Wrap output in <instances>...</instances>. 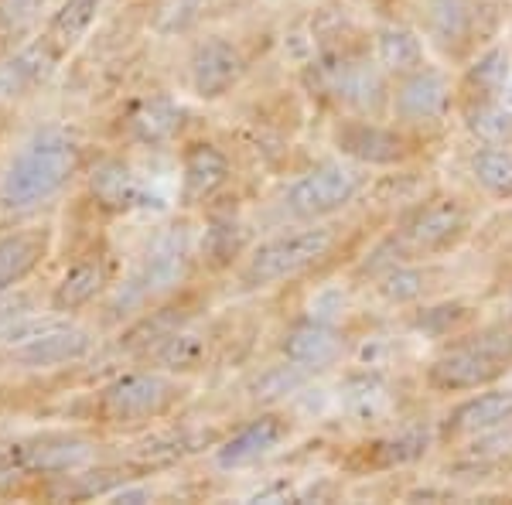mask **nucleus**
I'll list each match as a JSON object with an SVG mask.
<instances>
[{
    "mask_svg": "<svg viewBox=\"0 0 512 505\" xmlns=\"http://www.w3.org/2000/svg\"><path fill=\"white\" fill-rule=\"evenodd\" d=\"M472 229H475V209L468 198L451 192H427L400 209L390 233L376 246V256H386V260L369 270L376 273L396 260H424V263L444 260V256L458 253L465 246Z\"/></svg>",
    "mask_w": 512,
    "mask_h": 505,
    "instance_id": "0eeeda50",
    "label": "nucleus"
},
{
    "mask_svg": "<svg viewBox=\"0 0 512 505\" xmlns=\"http://www.w3.org/2000/svg\"><path fill=\"white\" fill-rule=\"evenodd\" d=\"M79 188L86 205L93 209V219L103 222H120L164 209V198L140 175L134 157L123 151H96Z\"/></svg>",
    "mask_w": 512,
    "mask_h": 505,
    "instance_id": "4468645a",
    "label": "nucleus"
},
{
    "mask_svg": "<svg viewBox=\"0 0 512 505\" xmlns=\"http://www.w3.org/2000/svg\"><path fill=\"white\" fill-rule=\"evenodd\" d=\"M93 144L69 120H41L0 157V222L48 215L82 185Z\"/></svg>",
    "mask_w": 512,
    "mask_h": 505,
    "instance_id": "f257e3e1",
    "label": "nucleus"
},
{
    "mask_svg": "<svg viewBox=\"0 0 512 505\" xmlns=\"http://www.w3.org/2000/svg\"><path fill=\"white\" fill-rule=\"evenodd\" d=\"M274 352H277V359L291 362L304 376L318 379L345 366V359L352 355V338H349V331L338 325L335 318H328V314L301 311L277 328Z\"/></svg>",
    "mask_w": 512,
    "mask_h": 505,
    "instance_id": "aec40b11",
    "label": "nucleus"
},
{
    "mask_svg": "<svg viewBox=\"0 0 512 505\" xmlns=\"http://www.w3.org/2000/svg\"><path fill=\"white\" fill-rule=\"evenodd\" d=\"M506 314H512V287L506 291Z\"/></svg>",
    "mask_w": 512,
    "mask_h": 505,
    "instance_id": "c9c22d12",
    "label": "nucleus"
},
{
    "mask_svg": "<svg viewBox=\"0 0 512 505\" xmlns=\"http://www.w3.org/2000/svg\"><path fill=\"white\" fill-rule=\"evenodd\" d=\"M216 0H151L147 31L161 41H188L205 28Z\"/></svg>",
    "mask_w": 512,
    "mask_h": 505,
    "instance_id": "7c9ffc66",
    "label": "nucleus"
},
{
    "mask_svg": "<svg viewBox=\"0 0 512 505\" xmlns=\"http://www.w3.org/2000/svg\"><path fill=\"white\" fill-rule=\"evenodd\" d=\"M458 86V120L472 117L485 106L499 103L512 89V45L506 38H495L472 55L461 69H454Z\"/></svg>",
    "mask_w": 512,
    "mask_h": 505,
    "instance_id": "393cba45",
    "label": "nucleus"
},
{
    "mask_svg": "<svg viewBox=\"0 0 512 505\" xmlns=\"http://www.w3.org/2000/svg\"><path fill=\"white\" fill-rule=\"evenodd\" d=\"M48 314L52 311H48V304H45V291L35 284L0 297V349H7V345L24 338L41 318H48Z\"/></svg>",
    "mask_w": 512,
    "mask_h": 505,
    "instance_id": "2f4dec72",
    "label": "nucleus"
},
{
    "mask_svg": "<svg viewBox=\"0 0 512 505\" xmlns=\"http://www.w3.org/2000/svg\"><path fill=\"white\" fill-rule=\"evenodd\" d=\"M14 120H18V110H14V106H0V157H4L7 147H11Z\"/></svg>",
    "mask_w": 512,
    "mask_h": 505,
    "instance_id": "f704fd0d",
    "label": "nucleus"
},
{
    "mask_svg": "<svg viewBox=\"0 0 512 505\" xmlns=\"http://www.w3.org/2000/svg\"><path fill=\"white\" fill-rule=\"evenodd\" d=\"M431 263L424 260H396L390 267L376 270L369 277L373 294L390 308H417L420 301L431 297Z\"/></svg>",
    "mask_w": 512,
    "mask_h": 505,
    "instance_id": "c756f323",
    "label": "nucleus"
},
{
    "mask_svg": "<svg viewBox=\"0 0 512 505\" xmlns=\"http://www.w3.org/2000/svg\"><path fill=\"white\" fill-rule=\"evenodd\" d=\"M410 18L437 62L461 69L489 41L502 38L499 0H410Z\"/></svg>",
    "mask_w": 512,
    "mask_h": 505,
    "instance_id": "6e6552de",
    "label": "nucleus"
},
{
    "mask_svg": "<svg viewBox=\"0 0 512 505\" xmlns=\"http://www.w3.org/2000/svg\"><path fill=\"white\" fill-rule=\"evenodd\" d=\"M253 243V222L246 219L239 205H229V198H222V202L198 215V263H202V277H233V270L253 250Z\"/></svg>",
    "mask_w": 512,
    "mask_h": 505,
    "instance_id": "5701e85b",
    "label": "nucleus"
},
{
    "mask_svg": "<svg viewBox=\"0 0 512 505\" xmlns=\"http://www.w3.org/2000/svg\"><path fill=\"white\" fill-rule=\"evenodd\" d=\"M178 181H175V212L202 215L229 195L236 185V154L226 140L192 130L175 151Z\"/></svg>",
    "mask_w": 512,
    "mask_h": 505,
    "instance_id": "2eb2a0df",
    "label": "nucleus"
},
{
    "mask_svg": "<svg viewBox=\"0 0 512 505\" xmlns=\"http://www.w3.org/2000/svg\"><path fill=\"white\" fill-rule=\"evenodd\" d=\"M195 130V113L178 93L171 89H147L130 96L120 106L117 140L130 151L164 154L178 151V144Z\"/></svg>",
    "mask_w": 512,
    "mask_h": 505,
    "instance_id": "f3484780",
    "label": "nucleus"
},
{
    "mask_svg": "<svg viewBox=\"0 0 512 505\" xmlns=\"http://www.w3.org/2000/svg\"><path fill=\"white\" fill-rule=\"evenodd\" d=\"M198 277H202V263H198V215L178 212L144 239L134 263L120 273L113 291L96 308L93 321L103 328V335L106 331L117 335L127 321H134L147 308L192 291Z\"/></svg>",
    "mask_w": 512,
    "mask_h": 505,
    "instance_id": "f03ea898",
    "label": "nucleus"
},
{
    "mask_svg": "<svg viewBox=\"0 0 512 505\" xmlns=\"http://www.w3.org/2000/svg\"><path fill=\"white\" fill-rule=\"evenodd\" d=\"M48 11L52 0H0V59L35 38Z\"/></svg>",
    "mask_w": 512,
    "mask_h": 505,
    "instance_id": "473e14b6",
    "label": "nucleus"
},
{
    "mask_svg": "<svg viewBox=\"0 0 512 505\" xmlns=\"http://www.w3.org/2000/svg\"><path fill=\"white\" fill-rule=\"evenodd\" d=\"M212 355H216V338H212V331L205 328L202 318H195V321H188V325L175 328L171 335H164L161 342H154L151 349L140 355V362L168 369V372H175V376L195 379L198 372L209 369Z\"/></svg>",
    "mask_w": 512,
    "mask_h": 505,
    "instance_id": "bb28decb",
    "label": "nucleus"
},
{
    "mask_svg": "<svg viewBox=\"0 0 512 505\" xmlns=\"http://www.w3.org/2000/svg\"><path fill=\"white\" fill-rule=\"evenodd\" d=\"M120 277L117 253L106 239H89L82 250L59 270V277L45 287V304L62 318H93L106 294Z\"/></svg>",
    "mask_w": 512,
    "mask_h": 505,
    "instance_id": "a211bd4d",
    "label": "nucleus"
},
{
    "mask_svg": "<svg viewBox=\"0 0 512 505\" xmlns=\"http://www.w3.org/2000/svg\"><path fill=\"white\" fill-rule=\"evenodd\" d=\"M437 447H468L482 437L512 430V386L499 383L478 393L454 396L437 420Z\"/></svg>",
    "mask_w": 512,
    "mask_h": 505,
    "instance_id": "4be33fe9",
    "label": "nucleus"
},
{
    "mask_svg": "<svg viewBox=\"0 0 512 505\" xmlns=\"http://www.w3.org/2000/svg\"><path fill=\"white\" fill-rule=\"evenodd\" d=\"M512 376V314L478 318L468 328L434 345L420 366V383L427 393L454 400L506 383Z\"/></svg>",
    "mask_w": 512,
    "mask_h": 505,
    "instance_id": "39448f33",
    "label": "nucleus"
},
{
    "mask_svg": "<svg viewBox=\"0 0 512 505\" xmlns=\"http://www.w3.org/2000/svg\"><path fill=\"white\" fill-rule=\"evenodd\" d=\"M465 175L482 198L495 205H512V144L475 140L465 154Z\"/></svg>",
    "mask_w": 512,
    "mask_h": 505,
    "instance_id": "c85d7f7f",
    "label": "nucleus"
},
{
    "mask_svg": "<svg viewBox=\"0 0 512 505\" xmlns=\"http://www.w3.org/2000/svg\"><path fill=\"white\" fill-rule=\"evenodd\" d=\"M328 144L338 157L369 171H407L424 157L427 140L407 134L386 117H332Z\"/></svg>",
    "mask_w": 512,
    "mask_h": 505,
    "instance_id": "dca6fc26",
    "label": "nucleus"
},
{
    "mask_svg": "<svg viewBox=\"0 0 512 505\" xmlns=\"http://www.w3.org/2000/svg\"><path fill=\"white\" fill-rule=\"evenodd\" d=\"M106 4H110V0H59V4H52V11H48L38 35H45L52 41L65 55V62H69L89 41V35H93Z\"/></svg>",
    "mask_w": 512,
    "mask_h": 505,
    "instance_id": "cd10ccee",
    "label": "nucleus"
},
{
    "mask_svg": "<svg viewBox=\"0 0 512 505\" xmlns=\"http://www.w3.org/2000/svg\"><path fill=\"white\" fill-rule=\"evenodd\" d=\"M65 55L45 35L28 38L21 48L0 59V106L21 110L35 96L45 93L62 72Z\"/></svg>",
    "mask_w": 512,
    "mask_h": 505,
    "instance_id": "b1692460",
    "label": "nucleus"
},
{
    "mask_svg": "<svg viewBox=\"0 0 512 505\" xmlns=\"http://www.w3.org/2000/svg\"><path fill=\"white\" fill-rule=\"evenodd\" d=\"M55 243H59V229L52 212L0 222V297L35 284V277L45 273L48 260L55 256Z\"/></svg>",
    "mask_w": 512,
    "mask_h": 505,
    "instance_id": "412c9836",
    "label": "nucleus"
},
{
    "mask_svg": "<svg viewBox=\"0 0 512 505\" xmlns=\"http://www.w3.org/2000/svg\"><path fill=\"white\" fill-rule=\"evenodd\" d=\"M301 79L308 93L332 110V117H390L393 79L376 62L369 35L362 41L342 38L318 45L315 59L304 65Z\"/></svg>",
    "mask_w": 512,
    "mask_h": 505,
    "instance_id": "423d86ee",
    "label": "nucleus"
},
{
    "mask_svg": "<svg viewBox=\"0 0 512 505\" xmlns=\"http://www.w3.org/2000/svg\"><path fill=\"white\" fill-rule=\"evenodd\" d=\"M250 69V52L233 31L202 28L181 52V93L202 106H216L243 86Z\"/></svg>",
    "mask_w": 512,
    "mask_h": 505,
    "instance_id": "9b49d317",
    "label": "nucleus"
},
{
    "mask_svg": "<svg viewBox=\"0 0 512 505\" xmlns=\"http://www.w3.org/2000/svg\"><path fill=\"white\" fill-rule=\"evenodd\" d=\"M349 236L352 226L342 219L280 226L277 233L256 239L253 250L243 256V263L229 277V291L239 297H256L301 284L311 273L332 267L342 256V246Z\"/></svg>",
    "mask_w": 512,
    "mask_h": 505,
    "instance_id": "20e7f679",
    "label": "nucleus"
},
{
    "mask_svg": "<svg viewBox=\"0 0 512 505\" xmlns=\"http://www.w3.org/2000/svg\"><path fill=\"white\" fill-rule=\"evenodd\" d=\"M103 345V328L93 318H62L48 314L14 345L0 349V372L14 376H45L86 366Z\"/></svg>",
    "mask_w": 512,
    "mask_h": 505,
    "instance_id": "9d476101",
    "label": "nucleus"
},
{
    "mask_svg": "<svg viewBox=\"0 0 512 505\" xmlns=\"http://www.w3.org/2000/svg\"><path fill=\"white\" fill-rule=\"evenodd\" d=\"M103 434L93 427L79 430H35V434L14 437L0 447V465L7 478H62L96 465L103 451Z\"/></svg>",
    "mask_w": 512,
    "mask_h": 505,
    "instance_id": "f8f14e48",
    "label": "nucleus"
},
{
    "mask_svg": "<svg viewBox=\"0 0 512 505\" xmlns=\"http://www.w3.org/2000/svg\"><path fill=\"white\" fill-rule=\"evenodd\" d=\"M390 120L427 144L441 137L448 123L458 120V86H454L451 65L431 59L410 76L393 79Z\"/></svg>",
    "mask_w": 512,
    "mask_h": 505,
    "instance_id": "ddd939ff",
    "label": "nucleus"
},
{
    "mask_svg": "<svg viewBox=\"0 0 512 505\" xmlns=\"http://www.w3.org/2000/svg\"><path fill=\"white\" fill-rule=\"evenodd\" d=\"M195 396V379L158 366H130L93 386L86 400V427L103 437H144L185 410Z\"/></svg>",
    "mask_w": 512,
    "mask_h": 505,
    "instance_id": "7ed1b4c3",
    "label": "nucleus"
},
{
    "mask_svg": "<svg viewBox=\"0 0 512 505\" xmlns=\"http://www.w3.org/2000/svg\"><path fill=\"white\" fill-rule=\"evenodd\" d=\"M369 48L390 79L410 76L420 65L434 59L427 38L420 35L414 18H383L369 28Z\"/></svg>",
    "mask_w": 512,
    "mask_h": 505,
    "instance_id": "a878e982",
    "label": "nucleus"
},
{
    "mask_svg": "<svg viewBox=\"0 0 512 505\" xmlns=\"http://www.w3.org/2000/svg\"><path fill=\"white\" fill-rule=\"evenodd\" d=\"M297 430L301 427H297V420L287 410L256 407L243 424L229 427L226 434L212 444L209 465H212V471H219V475L250 471L284 451V447L297 437Z\"/></svg>",
    "mask_w": 512,
    "mask_h": 505,
    "instance_id": "6ab92c4d",
    "label": "nucleus"
},
{
    "mask_svg": "<svg viewBox=\"0 0 512 505\" xmlns=\"http://www.w3.org/2000/svg\"><path fill=\"white\" fill-rule=\"evenodd\" d=\"M263 0H216V7H212V14L216 18H243V14L256 11Z\"/></svg>",
    "mask_w": 512,
    "mask_h": 505,
    "instance_id": "72a5a7b5",
    "label": "nucleus"
},
{
    "mask_svg": "<svg viewBox=\"0 0 512 505\" xmlns=\"http://www.w3.org/2000/svg\"><path fill=\"white\" fill-rule=\"evenodd\" d=\"M369 188H373V171L335 154L287 181V188L277 198V215L284 226H294V222H332L342 219Z\"/></svg>",
    "mask_w": 512,
    "mask_h": 505,
    "instance_id": "1a4fd4ad",
    "label": "nucleus"
}]
</instances>
